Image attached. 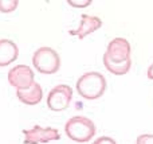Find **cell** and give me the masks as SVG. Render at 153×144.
Returning a JSON list of instances; mask_svg holds the SVG:
<instances>
[{
	"label": "cell",
	"mask_w": 153,
	"mask_h": 144,
	"mask_svg": "<svg viewBox=\"0 0 153 144\" xmlns=\"http://www.w3.org/2000/svg\"><path fill=\"white\" fill-rule=\"evenodd\" d=\"M24 134V143L26 144H39V143H48L53 140H59L61 135H59L58 129L55 128H43L40 125L32 127L28 131H23Z\"/></svg>",
	"instance_id": "cell-7"
},
{
	"label": "cell",
	"mask_w": 153,
	"mask_h": 144,
	"mask_svg": "<svg viewBox=\"0 0 153 144\" xmlns=\"http://www.w3.org/2000/svg\"><path fill=\"white\" fill-rule=\"evenodd\" d=\"M16 96L23 104L26 105H36L42 101L43 92L42 86L38 82H34L27 89H16Z\"/></svg>",
	"instance_id": "cell-9"
},
{
	"label": "cell",
	"mask_w": 153,
	"mask_h": 144,
	"mask_svg": "<svg viewBox=\"0 0 153 144\" xmlns=\"http://www.w3.org/2000/svg\"><path fill=\"white\" fill-rule=\"evenodd\" d=\"M8 82L16 89H27L35 82V73L27 65H16L8 72Z\"/></svg>",
	"instance_id": "cell-6"
},
{
	"label": "cell",
	"mask_w": 153,
	"mask_h": 144,
	"mask_svg": "<svg viewBox=\"0 0 153 144\" xmlns=\"http://www.w3.org/2000/svg\"><path fill=\"white\" fill-rule=\"evenodd\" d=\"M106 89V80L101 73L89 72L78 78L76 81V90L79 96L87 100L100 98Z\"/></svg>",
	"instance_id": "cell-1"
},
{
	"label": "cell",
	"mask_w": 153,
	"mask_h": 144,
	"mask_svg": "<svg viewBox=\"0 0 153 144\" xmlns=\"http://www.w3.org/2000/svg\"><path fill=\"white\" fill-rule=\"evenodd\" d=\"M70 5H73V7H87V5L91 4V0H82V1H75V0H69Z\"/></svg>",
	"instance_id": "cell-15"
},
{
	"label": "cell",
	"mask_w": 153,
	"mask_h": 144,
	"mask_svg": "<svg viewBox=\"0 0 153 144\" xmlns=\"http://www.w3.org/2000/svg\"><path fill=\"white\" fill-rule=\"evenodd\" d=\"M130 43L125 38H114L108 45L103 59L113 63H122L130 59Z\"/></svg>",
	"instance_id": "cell-4"
},
{
	"label": "cell",
	"mask_w": 153,
	"mask_h": 144,
	"mask_svg": "<svg viewBox=\"0 0 153 144\" xmlns=\"http://www.w3.org/2000/svg\"><path fill=\"white\" fill-rule=\"evenodd\" d=\"M93 144H117V143H116V140L111 139V137H109V136H101V137H98Z\"/></svg>",
	"instance_id": "cell-14"
},
{
	"label": "cell",
	"mask_w": 153,
	"mask_h": 144,
	"mask_svg": "<svg viewBox=\"0 0 153 144\" xmlns=\"http://www.w3.org/2000/svg\"><path fill=\"white\" fill-rule=\"evenodd\" d=\"M18 0H0V12H12L16 10Z\"/></svg>",
	"instance_id": "cell-12"
},
{
	"label": "cell",
	"mask_w": 153,
	"mask_h": 144,
	"mask_svg": "<svg viewBox=\"0 0 153 144\" xmlns=\"http://www.w3.org/2000/svg\"><path fill=\"white\" fill-rule=\"evenodd\" d=\"M65 132L76 143H86L95 135V125L90 119L74 116L65 124Z\"/></svg>",
	"instance_id": "cell-2"
},
{
	"label": "cell",
	"mask_w": 153,
	"mask_h": 144,
	"mask_svg": "<svg viewBox=\"0 0 153 144\" xmlns=\"http://www.w3.org/2000/svg\"><path fill=\"white\" fill-rule=\"evenodd\" d=\"M101 26H102V20H101L98 16H90V15L83 13V15H82L79 27L76 30H71V31H70V34L79 37V39H83L86 35H89V34H91V32L97 31Z\"/></svg>",
	"instance_id": "cell-8"
},
{
	"label": "cell",
	"mask_w": 153,
	"mask_h": 144,
	"mask_svg": "<svg viewBox=\"0 0 153 144\" xmlns=\"http://www.w3.org/2000/svg\"><path fill=\"white\" fill-rule=\"evenodd\" d=\"M32 65L42 74H54L61 67V58L51 47H39L32 55Z\"/></svg>",
	"instance_id": "cell-3"
},
{
	"label": "cell",
	"mask_w": 153,
	"mask_h": 144,
	"mask_svg": "<svg viewBox=\"0 0 153 144\" xmlns=\"http://www.w3.org/2000/svg\"><path fill=\"white\" fill-rule=\"evenodd\" d=\"M103 65H105V67L111 74L124 75L130 70L132 59H129V61H126V62H122V63H113V62H109V61H106V59H103Z\"/></svg>",
	"instance_id": "cell-11"
},
{
	"label": "cell",
	"mask_w": 153,
	"mask_h": 144,
	"mask_svg": "<svg viewBox=\"0 0 153 144\" xmlns=\"http://www.w3.org/2000/svg\"><path fill=\"white\" fill-rule=\"evenodd\" d=\"M148 78L149 80H153V63L149 66V69H148Z\"/></svg>",
	"instance_id": "cell-16"
},
{
	"label": "cell",
	"mask_w": 153,
	"mask_h": 144,
	"mask_svg": "<svg viewBox=\"0 0 153 144\" xmlns=\"http://www.w3.org/2000/svg\"><path fill=\"white\" fill-rule=\"evenodd\" d=\"M73 98V89L69 85H56L47 96V105L51 110L61 112L70 105Z\"/></svg>",
	"instance_id": "cell-5"
},
{
	"label": "cell",
	"mask_w": 153,
	"mask_h": 144,
	"mask_svg": "<svg viewBox=\"0 0 153 144\" xmlns=\"http://www.w3.org/2000/svg\"><path fill=\"white\" fill-rule=\"evenodd\" d=\"M136 144H153V135H140L136 140Z\"/></svg>",
	"instance_id": "cell-13"
},
{
	"label": "cell",
	"mask_w": 153,
	"mask_h": 144,
	"mask_svg": "<svg viewBox=\"0 0 153 144\" xmlns=\"http://www.w3.org/2000/svg\"><path fill=\"white\" fill-rule=\"evenodd\" d=\"M19 55V48L15 42L8 39L0 40V66H7L12 63Z\"/></svg>",
	"instance_id": "cell-10"
}]
</instances>
